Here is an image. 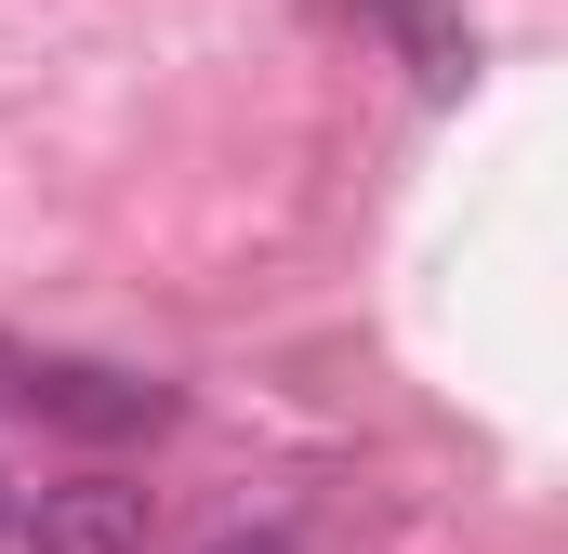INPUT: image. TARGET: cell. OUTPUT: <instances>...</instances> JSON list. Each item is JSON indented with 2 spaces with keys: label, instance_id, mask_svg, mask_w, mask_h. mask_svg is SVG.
I'll use <instances>...</instances> for the list:
<instances>
[{
  "label": "cell",
  "instance_id": "5",
  "mask_svg": "<svg viewBox=\"0 0 568 554\" xmlns=\"http://www.w3.org/2000/svg\"><path fill=\"white\" fill-rule=\"evenodd\" d=\"M13 370H27V357H0V397H13Z\"/></svg>",
  "mask_w": 568,
  "mask_h": 554
},
{
  "label": "cell",
  "instance_id": "4",
  "mask_svg": "<svg viewBox=\"0 0 568 554\" xmlns=\"http://www.w3.org/2000/svg\"><path fill=\"white\" fill-rule=\"evenodd\" d=\"M13 502H27V489H13V462H0V542H13Z\"/></svg>",
  "mask_w": 568,
  "mask_h": 554
},
{
  "label": "cell",
  "instance_id": "3",
  "mask_svg": "<svg viewBox=\"0 0 568 554\" xmlns=\"http://www.w3.org/2000/svg\"><path fill=\"white\" fill-rule=\"evenodd\" d=\"M199 554H304V542H291L278 515H239V529H212V542H199Z\"/></svg>",
  "mask_w": 568,
  "mask_h": 554
},
{
  "label": "cell",
  "instance_id": "2",
  "mask_svg": "<svg viewBox=\"0 0 568 554\" xmlns=\"http://www.w3.org/2000/svg\"><path fill=\"white\" fill-rule=\"evenodd\" d=\"M371 27H397V40L424 53L436 93H449V80H476V27H463V13H436V0H371Z\"/></svg>",
  "mask_w": 568,
  "mask_h": 554
},
{
  "label": "cell",
  "instance_id": "1",
  "mask_svg": "<svg viewBox=\"0 0 568 554\" xmlns=\"http://www.w3.org/2000/svg\"><path fill=\"white\" fill-rule=\"evenodd\" d=\"M13 542L27 554H145V489L133 475H67V489L13 502Z\"/></svg>",
  "mask_w": 568,
  "mask_h": 554
}]
</instances>
